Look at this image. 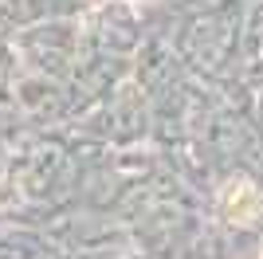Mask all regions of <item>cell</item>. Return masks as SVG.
Wrapping results in <instances>:
<instances>
[{
    "instance_id": "1",
    "label": "cell",
    "mask_w": 263,
    "mask_h": 259,
    "mask_svg": "<svg viewBox=\"0 0 263 259\" xmlns=\"http://www.w3.org/2000/svg\"><path fill=\"white\" fill-rule=\"evenodd\" d=\"M259 212H263V196H259L255 184L236 181L228 193H224V216H228L232 224H252Z\"/></svg>"
}]
</instances>
